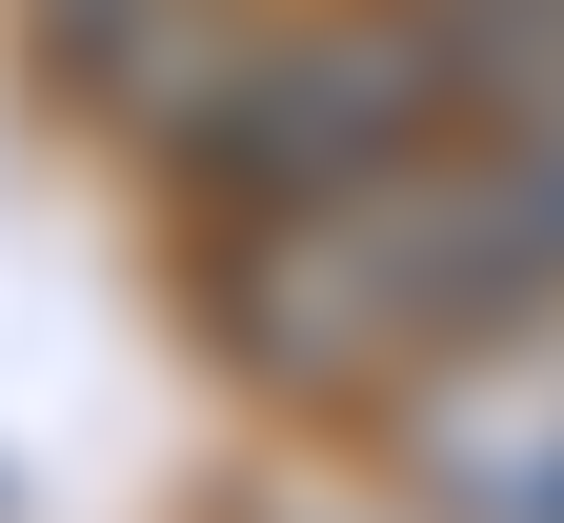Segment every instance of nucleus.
<instances>
[{"label":"nucleus","instance_id":"f257e3e1","mask_svg":"<svg viewBox=\"0 0 564 523\" xmlns=\"http://www.w3.org/2000/svg\"><path fill=\"white\" fill-rule=\"evenodd\" d=\"M383 483L423 523H564V303L444 342L423 383H383Z\"/></svg>","mask_w":564,"mask_h":523}]
</instances>
